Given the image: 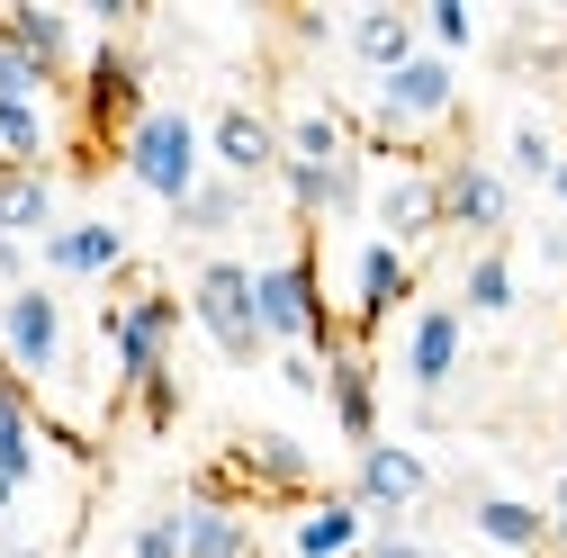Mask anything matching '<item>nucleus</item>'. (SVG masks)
I'll return each mask as SVG.
<instances>
[{"label": "nucleus", "mask_w": 567, "mask_h": 558, "mask_svg": "<svg viewBox=\"0 0 567 558\" xmlns=\"http://www.w3.org/2000/svg\"><path fill=\"white\" fill-rule=\"evenodd\" d=\"M460 117V63L423 45L414 63H396L388 82H370V135L396 145V135H423V126H451Z\"/></svg>", "instance_id": "nucleus-4"}, {"label": "nucleus", "mask_w": 567, "mask_h": 558, "mask_svg": "<svg viewBox=\"0 0 567 558\" xmlns=\"http://www.w3.org/2000/svg\"><path fill=\"white\" fill-rule=\"evenodd\" d=\"M279 180H289V207L316 217V226L361 217V207H370V145L351 154V163H279Z\"/></svg>", "instance_id": "nucleus-14"}, {"label": "nucleus", "mask_w": 567, "mask_h": 558, "mask_svg": "<svg viewBox=\"0 0 567 558\" xmlns=\"http://www.w3.org/2000/svg\"><path fill=\"white\" fill-rule=\"evenodd\" d=\"M0 45H19L54 91L82 82V28L63 19V10H45V0H10V10H0Z\"/></svg>", "instance_id": "nucleus-11"}, {"label": "nucleus", "mask_w": 567, "mask_h": 558, "mask_svg": "<svg viewBox=\"0 0 567 558\" xmlns=\"http://www.w3.org/2000/svg\"><path fill=\"white\" fill-rule=\"evenodd\" d=\"M549 198H558V207H567V154H558V172H549Z\"/></svg>", "instance_id": "nucleus-37"}, {"label": "nucleus", "mask_w": 567, "mask_h": 558, "mask_svg": "<svg viewBox=\"0 0 567 558\" xmlns=\"http://www.w3.org/2000/svg\"><path fill=\"white\" fill-rule=\"evenodd\" d=\"M558 154H567V145H558V135H549L540 117H523V126L505 135V172H514V180H540V189H549V172H558Z\"/></svg>", "instance_id": "nucleus-27"}, {"label": "nucleus", "mask_w": 567, "mask_h": 558, "mask_svg": "<svg viewBox=\"0 0 567 558\" xmlns=\"http://www.w3.org/2000/svg\"><path fill=\"white\" fill-rule=\"evenodd\" d=\"M252 307H261V333L270 352H342L351 324L324 316V289H316V252H289V261H261L252 270Z\"/></svg>", "instance_id": "nucleus-1"}, {"label": "nucleus", "mask_w": 567, "mask_h": 558, "mask_svg": "<svg viewBox=\"0 0 567 558\" xmlns=\"http://www.w3.org/2000/svg\"><path fill=\"white\" fill-rule=\"evenodd\" d=\"M244 217H252V189H244V180H226V172H207V180L172 207V226H181V235H235Z\"/></svg>", "instance_id": "nucleus-21"}, {"label": "nucleus", "mask_w": 567, "mask_h": 558, "mask_svg": "<svg viewBox=\"0 0 567 558\" xmlns=\"http://www.w3.org/2000/svg\"><path fill=\"white\" fill-rule=\"evenodd\" d=\"M361 558H451V549L414 540V531H379V540H361Z\"/></svg>", "instance_id": "nucleus-32"}, {"label": "nucleus", "mask_w": 567, "mask_h": 558, "mask_svg": "<svg viewBox=\"0 0 567 558\" xmlns=\"http://www.w3.org/2000/svg\"><path fill=\"white\" fill-rule=\"evenodd\" d=\"M63 217H54V172H0V235L19 244H45Z\"/></svg>", "instance_id": "nucleus-20"}, {"label": "nucleus", "mask_w": 567, "mask_h": 558, "mask_svg": "<svg viewBox=\"0 0 567 558\" xmlns=\"http://www.w3.org/2000/svg\"><path fill=\"white\" fill-rule=\"evenodd\" d=\"M0 279H10V289H28V244H19V235H0Z\"/></svg>", "instance_id": "nucleus-33"}, {"label": "nucleus", "mask_w": 567, "mask_h": 558, "mask_svg": "<svg viewBox=\"0 0 567 558\" xmlns=\"http://www.w3.org/2000/svg\"><path fill=\"white\" fill-rule=\"evenodd\" d=\"M414 298V252H396V244H361V261H351V342H370L396 307Z\"/></svg>", "instance_id": "nucleus-15"}, {"label": "nucleus", "mask_w": 567, "mask_h": 558, "mask_svg": "<svg viewBox=\"0 0 567 558\" xmlns=\"http://www.w3.org/2000/svg\"><path fill=\"white\" fill-rule=\"evenodd\" d=\"M19 496H28V477H19V468H0V514H10Z\"/></svg>", "instance_id": "nucleus-35"}, {"label": "nucleus", "mask_w": 567, "mask_h": 558, "mask_svg": "<svg viewBox=\"0 0 567 558\" xmlns=\"http://www.w3.org/2000/svg\"><path fill=\"white\" fill-rule=\"evenodd\" d=\"M361 540H370V514L351 505V496H316L298 514V531H289L298 558H361Z\"/></svg>", "instance_id": "nucleus-19"}, {"label": "nucleus", "mask_w": 567, "mask_h": 558, "mask_svg": "<svg viewBox=\"0 0 567 558\" xmlns=\"http://www.w3.org/2000/svg\"><path fill=\"white\" fill-rule=\"evenodd\" d=\"M0 172H10V154H0Z\"/></svg>", "instance_id": "nucleus-38"}, {"label": "nucleus", "mask_w": 567, "mask_h": 558, "mask_svg": "<svg viewBox=\"0 0 567 558\" xmlns=\"http://www.w3.org/2000/svg\"><path fill=\"white\" fill-rule=\"evenodd\" d=\"M514 261H505V244H486V252H468V270H460V316H514Z\"/></svg>", "instance_id": "nucleus-25"}, {"label": "nucleus", "mask_w": 567, "mask_h": 558, "mask_svg": "<svg viewBox=\"0 0 567 558\" xmlns=\"http://www.w3.org/2000/svg\"><path fill=\"white\" fill-rule=\"evenodd\" d=\"M0 468L37 477V396H28V379L10 361H0Z\"/></svg>", "instance_id": "nucleus-23"}, {"label": "nucleus", "mask_w": 567, "mask_h": 558, "mask_svg": "<svg viewBox=\"0 0 567 558\" xmlns=\"http://www.w3.org/2000/svg\"><path fill=\"white\" fill-rule=\"evenodd\" d=\"M370 217H379V244H396V252H423L433 235H451L442 226V172H388L379 189H370Z\"/></svg>", "instance_id": "nucleus-10"}, {"label": "nucleus", "mask_w": 567, "mask_h": 558, "mask_svg": "<svg viewBox=\"0 0 567 558\" xmlns=\"http://www.w3.org/2000/svg\"><path fill=\"white\" fill-rule=\"evenodd\" d=\"M549 558H567V477H558V496H549Z\"/></svg>", "instance_id": "nucleus-34"}, {"label": "nucleus", "mask_w": 567, "mask_h": 558, "mask_svg": "<svg viewBox=\"0 0 567 558\" xmlns=\"http://www.w3.org/2000/svg\"><path fill=\"white\" fill-rule=\"evenodd\" d=\"M189 316H198V333L217 342V361H235V370H252V361H270V333H261V307H252V261H198V279H189Z\"/></svg>", "instance_id": "nucleus-3"}, {"label": "nucleus", "mask_w": 567, "mask_h": 558, "mask_svg": "<svg viewBox=\"0 0 567 558\" xmlns=\"http://www.w3.org/2000/svg\"><path fill=\"white\" fill-rule=\"evenodd\" d=\"M423 19V45H433V54H468L477 45V19L460 10V0H433V10H414Z\"/></svg>", "instance_id": "nucleus-29"}, {"label": "nucleus", "mask_w": 567, "mask_h": 558, "mask_svg": "<svg viewBox=\"0 0 567 558\" xmlns=\"http://www.w3.org/2000/svg\"><path fill=\"white\" fill-rule=\"evenodd\" d=\"M324 405H333V424H342L351 451L379 442V379H370V352H361V342L324 352Z\"/></svg>", "instance_id": "nucleus-16"}, {"label": "nucleus", "mask_w": 567, "mask_h": 558, "mask_svg": "<svg viewBox=\"0 0 567 558\" xmlns=\"http://www.w3.org/2000/svg\"><path fill=\"white\" fill-rule=\"evenodd\" d=\"M468 361V316L460 307H414V333H405V388L433 405Z\"/></svg>", "instance_id": "nucleus-13"}, {"label": "nucleus", "mask_w": 567, "mask_h": 558, "mask_svg": "<svg viewBox=\"0 0 567 558\" xmlns=\"http://www.w3.org/2000/svg\"><path fill=\"white\" fill-rule=\"evenodd\" d=\"M342 45H351V63H361L370 82H388L396 63L423 54V19H414V10H388V0H379V10H351V19H342Z\"/></svg>", "instance_id": "nucleus-17"}, {"label": "nucleus", "mask_w": 567, "mask_h": 558, "mask_svg": "<svg viewBox=\"0 0 567 558\" xmlns=\"http://www.w3.org/2000/svg\"><path fill=\"white\" fill-rule=\"evenodd\" d=\"M135 117H145V54L117 45V37H100L91 63H82V126H91V135H117V145H126V126H135Z\"/></svg>", "instance_id": "nucleus-8"}, {"label": "nucleus", "mask_w": 567, "mask_h": 558, "mask_svg": "<svg viewBox=\"0 0 567 558\" xmlns=\"http://www.w3.org/2000/svg\"><path fill=\"white\" fill-rule=\"evenodd\" d=\"M433 496V468H423V451H405V442H370L361 451V468H351V505L361 514H379V531H405V514Z\"/></svg>", "instance_id": "nucleus-6"}, {"label": "nucleus", "mask_w": 567, "mask_h": 558, "mask_svg": "<svg viewBox=\"0 0 567 558\" xmlns=\"http://www.w3.org/2000/svg\"><path fill=\"white\" fill-rule=\"evenodd\" d=\"M181 505H189V549L181 558H252V523L235 505H217V496H181Z\"/></svg>", "instance_id": "nucleus-24"}, {"label": "nucleus", "mask_w": 567, "mask_h": 558, "mask_svg": "<svg viewBox=\"0 0 567 558\" xmlns=\"http://www.w3.org/2000/svg\"><path fill=\"white\" fill-rule=\"evenodd\" d=\"M0 558H54V549H37V540H10V549H0Z\"/></svg>", "instance_id": "nucleus-36"}, {"label": "nucleus", "mask_w": 567, "mask_h": 558, "mask_svg": "<svg viewBox=\"0 0 567 558\" xmlns=\"http://www.w3.org/2000/svg\"><path fill=\"white\" fill-rule=\"evenodd\" d=\"M117 163H126V180L145 189V198L181 207V198H189V189L207 180V126H198L189 108H145V117L126 126Z\"/></svg>", "instance_id": "nucleus-2"}, {"label": "nucleus", "mask_w": 567, "mask_h": 558, "mask_svg": "<svg viewBox=\"0 0 567 558\" xmlns=\"http://www.w3.org/2000/svg\"><path fill=\"white\" fill-rule=\"evenodd\" d=\"M45 279H117L135 252H126V226L117 217H63L45 244H37Z\"/></svg>", "instance_id": "nucleus-12"}, {"label": "nucleus", "mask_w": 567, "mask_h": 558, "mask_svg": "<svg viewBox=\"0 0 567 558\" xmlns=\"http://www.w3.org/2000/svg\"><path fill=\"white\" fill-rule=\"evenodd\" d=\"M442 226H451V235H477V252L505 244V226H514V180L495 172V163H477V154H451V163H442Z\"/></svg>", "instance_id": "nucleus-7"}, {"label": "nucleus", "mask_w": 567, "mask_h": 558, "mask_svg": "<svg viewBox=\"0 0 567 558\" xmlns=\"http://www.w3.org/2000/svg\"><path fill=\"white\" fill-rule=\"evenodd\" d=\"M0 361H10L28 388L63 370V298L45 289V279H28V289L0 298Z\"/></svg>", "instance_id": "nucleus-5"}, {"label": "nucleus", "mask_w": 567, "mask_h": 558, "mask_svg": "<svg viewBox=\"0 0 567 558\" xmlns=\"http://www.w3.org/2000/svg\"><path fill=\"white\" fill-rule=\"evenodd\" d=\"M279 145H289V163H351V154H361V135H351V117L342 108H298L289 126H279Z\"/></svg>", "instance_id": "nucleus-22"}, {"label": "nucleus", "mask_w": 567, "mask_h": 558, "mask_svg": "<svg viewBox=\"0 0 567 558\" xmlns=\"http://www.w3.org/2000/svg\"><path fill=\"white\" fill-rule=\"evenodd\" d=\"M181 549H189V505H154L126 540V558H181Z\"/></svg>", "instance_id": "nucleus-28"}, {"label": "nucleus", "mask_w": 567, "mask_h": 558, "mask_svg": "<svg viewBox=\"0 0 567 558\" xmlns=\"http://www.w3.org/2000/svg\"><path fill=\"white\" fill-rule=\"evenodd\" d=\"M0 154H10V172H45V154H54L45 100H0Z\"/></svg>", "instance_id": "nucleus-26"}, {"label": "nucleus", "mask_w": 567, "mask_h": 558, "mask_svg": "<svg viewBox=\"0 0 567 558\" xmlns=\"http://www.w3.org/2000/svg\"><path fill=\"white\" fill-rule=\"evenodd\" d=\"M279 388L289 396H324V352H279Z\"/></svg>", "instance_id": "nucleus-31"}, {"label": "nucleus", "mask_w": 567, "mask_h": 558, "mask_svg": "<svg viewBox=\"0 0 567 558\" xmlns=\"http://www.w3.org/2000/svg\"><path fill=\"white\" fill-rule=\"evenodd\" d=\"M468 531L514 549V558H549V505H523V496H495V486H477L468 496Z\"/></svg>", "instance_id": "nucleus-18"}, {"label": "nucleus", "mask_w": 567, "mask_h": 558, "mask_svg": "<svg viewBox=\"0 0 567 558\" xmlns=\"http://www.w3.org/2000/svg\"><path fill=\"white\" fill-rule=\"evenodd\" d=\"M0 100H54V82L37 73V63L19 45H0Z\"/></svg>", "instance_id": "nucleus-30"}, {"label": "nucleus", "mask_w": 567, "mask_h": 558, "mask_svg": "<svg viewBox=\"0 0 567 558\" xmlns=\"http://www.w3.org/2000/svg\"><path fill=\"white\" fill-rule=\"evenodd\" d=\"M279 163H289V145H279V126L244 100H226L217 117H207V172H226V180H279Z\"/></svg>", "instance_id": "nucleus-9"}]
</instances>
